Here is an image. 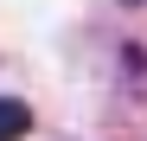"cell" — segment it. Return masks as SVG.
Masks as SVG:
<instances>
[{
  "label": "cell",
  "instance_id": "6da1fadb",
  "mask_svg": "<svg viewBox=\"0 0 147 141\" xmlns=\"http://www.w3.org/2000/svg\"><path fill=\"white\" fill-rule=\"evenodd\" d=\"M26 128H32V109L19 96H0V141H19Z\"/></svg>",
  "mask_w": 147,
  "mask_h": 141
}]
</instances>
